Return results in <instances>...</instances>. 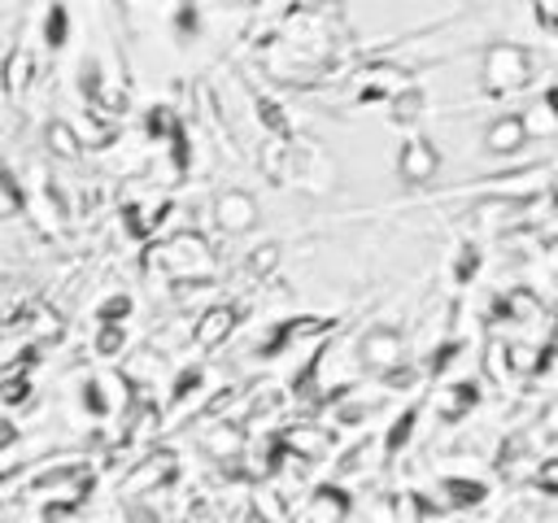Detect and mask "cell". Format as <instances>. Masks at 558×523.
I'll return each mask as SVG.
<instances>
[{"label": "cell", "instance_id": "cell-1", "mask_svg": "<svg viewBox=\"0 0 558 523\" xmlns=\"http://www.w3.org/2000/svg\"><path fill=\"white\" fill-rule=\"evenodd\" d=\"M527 78H532V61L523 48H514V44L488 48V57H484V87L488 92H519Z\"/></svg>", "mask_w": 558, "mask_h": 523}, {"label": "cell", "instance_id": "cell-2", "mask_svg": "<svg viewBox=\"0 0 558 523\" xmlns=\"http://www.w3.org/2000/svg\"><path fill=\"white\" fill-rule=\"evenodd\" d=\"M527 122L519 118V113H501V118H493L488 122V131H484V148L488 153H497V157H510V153H519L523 144H527Z\"/></svg>", "mask_w": 558, "mask_h": 523}, {"label": "cell", "instance_id": "cell-3", "mask_svg": "<svg viewBox=\"0 0 558 523\" xmlns=\"http://www.w3.org/2000/svg\"><path fill=\"white\" fill-rule=\"evenodd\" d=\"M432 170H436V153H432V144H423V139L405 144V153H401V174H405V179H427Z\"/></svg>", "mask_w": 558, "mask_h": 523}, {"label": "cell", "instance_id": "cell-4", "mask_svg": "<svg viewBox=\"0 0 558 523\" xmlns=\"http://www.w3.org/2000/svg\"><path fill=\"white\" fill-rule=\"evenodd\" d=\"M218 222H222L227 231H244V227L253 222V205H248L240 192H231V196L218 200Z\"/></svg>", "mask_w": 558, "mask_h": 523}, {"label": "cell", "instance_id": "cell-5", "mask_svg": "<svg viewBox=\"0 0 558 523\" xmlns=\"http://www.w3.org/2000/svg\"><path fill=\"white\" fill-rule=\"evenodd\" d=\"M231 323H235V314L222 305V309H209L205 318H201V327H196V340L201 344H218L227 331H231Z\"/></svg>", "mask_w": 558, "mask_h": 523}, {"label": "cell", "instance_id": "cell-6", "mask_svg": "<svg viewBox=\"0 0 558 523\" xmlns=\"http://www.w3.org/2000/svg\"><path fill=\"white\" fill-rule=\"evenodd\" d=\"M536 440H558V397L545 401V410L536 418Z\"/></svg>", "mask_w": 558, "mask_h": 523}, {"label": "cell", "instance_id": "cell-7", "mask_svg": "<svg viewBox=\"0 0 558 523\" xmlns=\"http://www.w3.org/2000/svg\"><path fill=\"white\" fill-rule=\"evenodd\" d=\"M532 9L541 13V26L558 35V0H532Z\"/></svg>", "mask_w": 558, "mask_h": 523}, {"label": "cell", "instance_id": "cell-8", "mask_svg": "<svg viewBox=\"0 0 558 523\" xmlns=\"http://www.w3.org/2000/svg\"><path fill=\"white\" fill-rule=\"evenodd\" d=\"M536 475H541V484H545L549 492H558V458H549V462H541V466H536Z\"/></svg>", "mask_w": 558, "mask_h": 523}, {"label": "cell", "instance_id": "cell-9", "mask_svg": "<svg viewBox=\"0 0 558 523\" xmlns=\"http://www.w3.org/2000/svg\"><path fill=\"white\" fill-rule=\"evenodd\" d=\"M541 100H545V105H549V113H554V118H558V83H554V87H549V92H545V96H541Z\"/></svg>", "mask_w": 558, "mask_h": 523}, {"label": "cell", "instance_id": "cell-10", "mask_svg": "<svg viewBox=\"0 0 558 523\" xmlns=\"http://www.w3.org/2000/svg\"><path fill=\"white\" fill-rule=\"evenodd\" d=\"M554 340H558V314H554Z\"/></svg>", "mask_w": 558, "mask_h": 523}]
</instances>
